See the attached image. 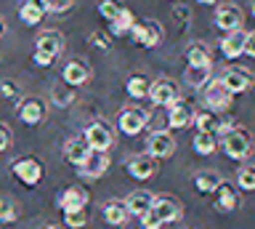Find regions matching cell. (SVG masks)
Segmentation results:
<instances>
[{
    "instance_id": "9",
    "label": "cell",
    "mask_w": 255,
    "mask_h": 229,
    "mask_svg": "<svg viewBox=\"0 0 255 229\" xmlns=\"http://www.w3.org/2000/svg\"><path fill=\"white\" fill-rule=\"evenodd\" d=\"M221 83L231 91V96H237V93H245V91L253 88L255 77H253V72H247L242 67H229L226 72L221 75Z\"/></svg>"
},
{
    "instance_id": "30",
    "label": "cell",
    "mask_w": 255,
    "mask_h": 229,
    "mask_svg": "<svg viewBox=\"0 0 255 229\" xmlns=\"http://www.w3.org/2000/svg\"><path fill=\"white\" fill-rule=\"evenodd\" d=\"M186 61L189 64H213L210 61V48L205 43H191L186 48Z\"/></svg>"
},
{
    "instance_id": "45",
    "label": "cell",
    "mask_w": 255,
    "mask_h": 229,
    "mask_svg": "<svg viewBox=\"0 0 255 229\" xmlns=\"http://www.w3.org/2000/svg\"><path fill=\"white\" fill-rule=\"evenodd\" d=\"M189 13H191V8H189V5H175V19H178V21H183V24L189 21Z\"/></svg>"
},
{
    "instance_id": "38",
    "label": "cell",
    "mask_w": 255,
    "mask_h": 229,
    "mask_svg": "<svg viewBox=\"0 0 255 229\" xmlns=\"http://www.w3.org/2000/svg\"><path fill=\"white\" fill-rule=\"evenodd\" d=\"M91 43L96 45V48H112V37L107 32H101V29H96V32L91 35Z\"/></svg>"
},
{
    "instance_id": "4",
    "label": "cell",
    "mask_w": 255,
    "mask_h": 229,
    "mask_svg": "<svg viewBox=\"0 0 255 229\" xmlns=\"http://www.w3.org/2000/svg\"><path fill=\"white\" fill-rule=\"evenodd\" d=\"M205 96H202V101H205V109H210V112H223V109H229V104H231V91L223 85L221 80H210L205 85Z\"/></svg>"
},
{
    "instance_id": "23",
    "label": "cell",
    "mask_w": 255,
    "mask_h": 229,
    "mask_svg": "<svg viewBox=\"0 0 255 229\" xmlns=\"http://www.w3.org/2000/svg\"><path fill=\"white\" fill-rule=\"evenodd\" d=\"M88 152H91V147H88L85 136H75V139H69L67 144H64V157H67L72 165H80L88 157Z\"/></svg>"
},
{
    "instance_id": "6",
    "label": "cell",
    "mask_w": 255,
    "mask_h": 229,
    "mask_svg": "<svg viewBox=\"0 0 255 229\" xmlns=\"http://www.w3.org/2000/svg\"><path fill=\"white\" fill-rule=\"evenodd\" d=\"M130 37L138 45H143V48H154V45L162 43L165 32H162V24H159V21L149 19V21H143V24H133L130 27Z\"/></svg>"
},
{
    "instance_id": "13",
    "label": "cell",
    "mask_w": 255,
    "mask_h": 229,
    "mask_svg": "<svg viewBox=\"0 0 255 229\" xmlns=\"http://www.w3.org/2000/svg\"><path fill=\"white\" fill-rule=\"evenodd\" d=\"M35 51H43V53L56 59L64 51V35L59 32V29H43V32L37 35V40H35Z\"/></svg>"
},
{
    "instance_id": "20",
    "label": "cell",
    "mask_w": 255,
    "mask_h": 229,
    "mask_svg": "<svg viewBox=\"0 0 255 229\" xmlns=\"http://www.w3.org/2000/svg\"><path fill=\"white\" fill-rule=\"evenodd\" d=\"M215 208H218L221 213H231V211H237V205H239V197L234 192V184H229V181H221L218 187H215Z\"/></svg>"
},
{
    "instance_id": "18",
    "label": "cell",
    "mask_w": 255,
    "mask_h": 229,
    "mask_svg": "<svg viewBox=\"0 0 255 229\" xmlns=\"http://www.w3.org/2000/svg\"><path fill=\"white\" fill-rule=\"evenodd\" d=\"M61 80H64V83H69L72 88H75V85H85L88 80H91V67H88L85 61L72 59V61H67V64H64Z\"/></svg>"
},
{
    "instance_id": "16",
    "label": "cell",
    "mask_w": 255,
    "mask_h": 229,
    "mask_svg": "<svg viewBox=\"0 0 255 229\" xmlns=\"http://www.w3.org/2000/svg\"><path fill=\"white\" fill-rule=\"evenodd\" d=\"M183 80L191 91H202L213 80V64H189L183 72Z\"/></svg>"
},
{
    "instance_id": "31",
    "label": "cell",
    "mask_w": 255,
    "mask_h": 229,
    "mask_svg": "<svg viewBox=\"0 0 255 229\" xmlns=\"http://www.w3.org/2000/svg\"><path fill=\"white\" fill-rule=\"evenodd\" d=\"M191 123L197 125V131H207V133H215V128H218V117H215V112H210V109L197 112Z\"/></svg>"
},
{
    "instance_id": "41",
    "label": "cell",
    "mask_w": 255,
    "mask_h": 229,
    "mask_svg": "<svg viewBox=\"0 0 255 229\" xmlns=\"http://www.w3.org/2000/svg\"><path fill=\"white\" fill-rule=\"evenodd\" d=\"M16 93H19V88H16V83H0V96L13 99Z\"/></svg>"
},
{
    "instance_id": "48",
    "label": "cell",
    "mask_w": 255,
    "mask_h": 229,
    "mask_svg": "<svg viewBox=\"0 0 255 229\" xmlns=\"http://www.w3.org/2000/svg\"><path fill=\"white\" fill-rule=\"evenodd\" d=\"M199 3H202V5H213L215 0H199Z\"/></svg>"
},
{
    "instance_id": "2",
    "label": "cell",
    "mask_w": 255,
    "mask_h": 229,
    "mask_svg": "<svg viewBox=\"0 0 255 229\" xmlns=\"http://www.w3.org/2000/svg\"><path fill=\"white\" fill-rule=\"evenodd\" d=\"M149 99L154 107H170L173 101L181 99V91H178V83L170 80V77H157L149 88Z\"/></svg>"
},
{
    "instance_id": "26",
    "label": "cell",
    "mask_w": 255,
    "mask_h": 229,
    "mask_svg": "<svg viewBox=\"0 0 255 229\" xmlns=\"http://www.w3.org/2000/svg\"><path fill=\"white\" fill-rule=\"evenodd\" d=\"M133 24H135L133 11L120 8V13L109 21V32H112V35H125V32H130V27H133Z\"/></svg>"
},
{
    "instance_id": "46",
    "label": "cell",
    "mask_w": 255,
    "mask_h": 229,
    "mask_svg": "<svg viewBox=\"0 0 255 229\" xmlns=\"http://www.w3.org/2000/svg\"><path fill=\"white\" fill-rule=\"evenodd\" d=\"M32 5H35V8H40L43 13H48V0H29Z\"/></svg>"
},
{
    "instance_id": "24",
    "label": "cell",
    "mask_w": 255,
    "mask_h": 229,
    "mask_svg": "<svg viewBox=\"0 0 255 229\" xmlns=\"http://www.w3.org/2000/svg\"><path fill=\"white\" fill-rule=\"evenodd\" d=\"M151 203H154V195L151 192H143V189H135V192L128 195V211H130V216H141V213H146L151 208Z\"/></svg>"
},
{
    "instance_id": "11",
    "label": "cell",
    "mask_w": 255,
    "mask_h": 229,
    "mask_svg": "<svg viewBox=\"0 0 255 229\" xmlns=\"http://www.w3.org/2000/svg\"><path fill=\"white\" fill-rule=\"evenodd\" d=\"M149 155L154 157H170L173 152H175V139L170 136V131H165V128H159V131H154L149 136Z\"/></svg>"
},
{
    "instance_id": "27",
    "label": "cell",
    "mask_w": 255,
    "mask_h": 229,
    "mask_svg": "<svg viewBox=\"0 0 255 229\" xmlns=\"http://www.w3.org/2000/svg\"><path fill=\"white\" fill-rule=\"evenodd\" d=\"M194 152L197 155H202V157H207V155H213L215 149H218V141H215V133H207V131H197V136H194Z\"/></svg>"
},
{
    "instance_id": "39",
    "label": "cell",
    "mask_w": 255,
    "mask_h": 229,
    "mask_svg": "<svg viewBox=\"0 0 255 229\" xmlns=\"http://www.w3.org/2000/svg\"><path fill=\"white\" fill-rule=\"evenodd\" d=\"M72 5V0H48V13H64Z\"/></svg>"
},
{
    "instance_id": "10",
    "label": "cell",
    "mask_w": 255,
    "mask_h": 229,
    "mask_svg": "<svg viewBox=\"0 0 255 229\" xmlns=\"http://www.w3.org/2000/svg\"><path fill=\"white\" fill-rule=\"evenodd\" d=\"M242 8L234 3H226V5H218L215 11V27L223 29V32H231V29H239L242 27Z\"/></svg>"
},
{
    "instance_id": "49",
    "label": "cell",
    "mask_w": 255,
    "mask_h": 229,
    "mask_svg": "<svg viewBox=\"0 0 255 229\" xmlns=\"http://www.w3.org/2000/svg\"><path fill=\"white\" fill-rule=\"evenodd\" d=\"M250 11H253V16H255V0H250Z\"/></svg>"
},
{
    "instance_id": "37",
    "label": "cell",
    "mask_w": 255,
    "mask_h": 229,
    "mask_svg": "<svg viewBox=\"0 0 255 229\" xmlns=\"http://www.w3.org/2000/svg\"><path fill=\"white\" fill-rule=\"evenodd\" d=\"M138 219H141V224H143V229H157V227H162V221L157 219V213L151 211V208H149L146 213H141Z\"/></svg>"
},
{
    "instance_id": "33",
    "label": "cell",
    "mask_w": 255,
    "mask_h": 229,
    "mask_svg": "<svg viewBox=\"0 0 255 229\" xmlns=\"http://www.w3.org/2000/svg\"><path fill=\"white\" fill-rule=\"evenodd\" d=\"M237 187H242L245 192H255V165H242V168H239Z\"/></svg>"
},
{
    "instance_id": "22",
    "label": "cell",
    "mask_w": 255,
    "mask_h": 229,
    "mask_svg": "<svg viewBox=\"0 0 255 229\" xmlns=\"http://www.w3.org/2000/svg\"><path fill=\"white\" fill-rule=\"evenodd\" d=\"M101 213H104V219H107L109 224H115V227H123V224H128V219H130V211H128L125 200H109V203H104L101 205Z\"/></svg>"
},
{
    "instance_id": "8",
    "label": "cell",
    "mask_w": 255,
    "mask_h": 229,
    "mask_svg": "<svg viewBox=\"0 0 255 229\" xmlns=\"http://www.w3.org/2000/svg\"><path fill=\"white\" fill-rule=\"evenodd\" d=\"M107 168H109V155L104 149H91L85 160L77 165V173L83 179H99L107 173Z\"/></svg>"
},
{
    "instance_id": "3",
    "label": "cell",
    "mask_w": 255,
    "mask_h": 229,
    "mask_svg": "<svg viewBox=\"0 0 255 229\" xmlns=\"http://www.w3.org/2000/svg\"><path fill=\"white\" fill-rule=\"evenodd\" d=\"M11 173L21 181V184L35 187V184H40V179H43V163H40L37 157H19V160L11 163Z\"/></svg>"
},
{
    "instance_id": "35",
    "label": "cell",
    "mask_w": 255,
    "mask_h": 229,
    "mask_svg": "<svg viewBox=\"0 0 255 229\" xmlns=\"http://www.w3.org/2000/svg\"><path fill=\"white\" fill-rule=\"evenodd\" d=\"M120 8H123V5H120L117 0H101V3H99V13L104 19H109V21L120 13Z\"/></svg>"
},
{
    "instance_id": "7",
    "label": "cell",
    "mask_w": 255,
    "mask_h": 229,
    "mask_svg": "<svg viewBox=\"0 0 255 229\" xmlns=\"http://www.w3.org/2000/svg\"><path fill=\"white\" fill-rule=\"evenodd\" d=\"M83 136H85V141H88V147H91V149H104V152H109L112 144H115V131H112L104 120L91 123L85 128Z\"/></svg>"
},
{
    "instance_id": "32",
    "label": "cell",
    "mask_w": 255,
    "mask_h": 229,
    "mask_svg": "<svg viewBox=\"0 0 255 229\" xmlns=\"http://www.w3.org/2000/svg\"><path fill=\"white\" fill-rule=\"evenodd\" d=\"M19 16H21V21H24V24L35 27V24H40V21H43V16H45V13L40 11V8H35V5H32L29 0H27V3H21V8H19Z\"/></svg>"
},
{
    "instance_id": "21",
    "label": "cell",
    "mask_w": 255,
    "mask_h": 229,
    "mask_svg": "<svg viewBox=\"0 0 255 229\" xmlns=\"http://www.w3.org/2000/svg\"><path fill=\"white\" fill-rule=\"evenodd\" d=\"M167 109V125L170 128H186V125H191V120H194V112H191V107H186L183 101H173Z\"/></svg>"
},
{
    "instance_id": "17",
    "label": "cell",
    "mask_w": 255,
    "mask_h": 229,
    "mask_svg": "<svg viewBox=\"0 0 255 229\" xmlns=\"http://www.w3.org/2000/svg\"><path fill=\"white\" fill-rule=\"evenodd\" d=\"M245 40L247 32H242V27L231 29V32H226V37H221V53L226 59H239L245 53Z\"/></svg>"
},
{
    "instance_id": "47",
    "label": "cell",
    "mask_w": 255,
    "mask_h": 229,
    "mask_svg": "<svg viewBox=\"0 0 255 229\" xmlns=\"http://www.w3.org/2000/svg\"><path fill=\"white\" fill-rule=\"evenodd\" d=\"M3 35H5V21L0 19V37H3Z\"/></svg>"
},
{
    "instance_id": "42",
    "label": "cell",
    "mask_w": 255,
    "mask_h": 229,
    "mask_svg": "<svg viewBox=\"0 0 255 229\" xmlns=\"http://www.w3.org/2000/svg\"><path fill=\"white\" fill-rule=\"evenodd\" d=\"M35 64H40V67H51L53 64V56H48V53H43V51H35Z\"/></svg>"
},
{
    "instance_id": "40",
    "label": "cell",
    "mask_w": 255,
    "mask_h": 229,
    "mask_svg": "<svg viewBox=\"0 0 255 229\" xmlns=\"http://www.w3.org/2000/svg\"><path fill=\"white\" fill-rule=\"evenodd\" d=\"M8 147H11V131L5 125H0V152H5Z\"/></svg>"
},
{
    "instance_id": "34",
    "label": "cell",
    "mask_w": 255,
    "mask_h": 229,
    "mask_svg": "<svg viewBox=\"0 0 255 229\" xmlns=\"http://www.w3.org/2000/svg\"><path fill=\"white\" fill-rule=\"evenodd\" d=\"M64 224H67V227H85L88 224V208L64 211Z\"/></svg>"
},
{
    "instance_id": "5",
    "label": "cell",
    "mask_w": 255,
    "mask_h": 229,
    "mask_svg": "<svg viewBox=\"0 0 255 229\" xmlns=\"http://www.w3.org/2000/svg\"><path fill=\"white\" fill-rule=\"evenodd\" d=\"M146 123H149V115H146V109H141V107H125L117 117V128L123 131L125 136L141 133L146 128Z\"/></svg>"
},
{
    "instance_id": "25",
    "label": "cell",
    "mask_w": 255,
    "mask_h": 229,
    "mask_svg": "<svg viewBox=\"0 0 255 229\" xmlns=\"http://www.w3.org/2000/svg\"><path fill=\"white\" fill-rule=\"evenodd\" d=\"M221 181L223 179L215 171H199L197 176H194V187H197V192H202V195H213L215 187H218Z\"/></svg>"
},
{
    "instance_id": "14",
    "label": "cell",
    "mask_w": 255,
    "mask_h": 229,
    "mask_svg": "<svg viewBox=\"0 0 255 229\" xmlns=\"http://www.w3.org/2000/svg\"><path fill=\"white\" fill-rule=\"evenodd\" d=\"M128 173H130L133 179H138V181H146L151 179L157 173V163H154V157H151L149 152L146 155H135L128 160Z\"/></svg>"
},
{
    "instance_id": "19",
    "label": "cell",
    "mask_w": 255,
    "mask_h": 229,
    "mask_svg": "<svg viewBox=\"0 0 255 229\" xmlns=\"http://www.w3.org/2000/svg\"><path fill=\"white\" fill-rule=\"evenodd\" d=\"M88 200H91L88 189H83V187H69V189H64V192L59 195V208H61V211L88 208Z\"/></svg>"
},
{
    "instance_id": "28",
    "label": "cell",
    "mask_w": 255,
    "mask_h": 229,
    "mask_svg": "<svg viewBox=\"0 0 255 229\" xmlns=\"http://www.w3.org/2000/svg\"><path fill=\"white\" fill-rule=\"evenodd\" d=\"M125 88H128V96H133V99H146L151 83H149V77H143V75H133V77H128Z\"/></svg>"
},
{
    "instance_id": "1",
    "label": "cell",
    "mask_w": 255,
    "mask_h": 229,
    "mask_svg": "<svg viewBox=\"0 0 255 229\" xmlns=\"http://www.w3.org/2000/svg\"><path fill=\"white\" fill-rule=\"evenodd\" d=\"M221 147H223V152H226V157H231V160H245L253 149V141H250V133L247 131L231 128L229 133H223Z\"/></svg>"
},
{
    "instance_id": "36",
    "label": "cell",
    "mask_w": 255,
    "mask_h": 229,
    "mask_svg": "<svg viewBox=\"0 0 255 229\" xmlns=\"http://www.w3.org/2000/svg\"><path fill=\"white\" fill-rule=\"evenodd\" d=\"M8 221H16V208L11 200L0 197V224H8Z\"/></svg>"
},
{
    "instance_id": "15",
    "label": "cell",
    "mask_w": 255,
    "mask_h": 229,
    "mask_svg": "<svg viewBox=\"0 0 255 229\" xmlns=\"http://www.w3.org/2000/svg\"><path fill=\"white\" fill-rule=\"evenodd\" d=\"M16 115H19V120L24 125H37L43 123L45 117V104L40 99H24L19 107H16Z\"/></svg>"
},
{
    "instance_id": "44",
    "label": "cell",
    "mask_w": 255,
    "mask_h": 229,
    "mask_svg": "<svg viewBox=\"0 0 255 229\" xmlns=\"http://www.w3.org/2000/svg\"><path fill=\"white\" fill-rule=\"evenodd\" d=\"M231 128H237V123L231 120V117H226V120H218V128H215V133H229Z\"/></svg>"
},
{
    "instance_id": "29",
    "label": "cell",
    "mask_w": 255,
    "mask_h": 229,
    "mask_svg": "<svg viewBox=\"0 0 255 229\" xmlns=\"http://www.w3.org/2000/svg\"><path fill=\"white\" fill-rule=\"evenodd\" d=\"M51 101L56 107H69L72 101H75V91H72V85L69 83H56L53 88H51Z\"/></svg>"
},
{
    "instance_id": "12",
    "label": "cell",
    "mask_w": 255,
    "mask_h": 229,
    "mask_svg": "<svg viewBox=\"0 0 255 229\" xmlns=\"http://www.w3.org/2000/svg\"><path fill=\"white\" fill-rule=\"evenodd\" d=\"M151 211L157 213V219L162 221V224L181 219V203L175 200V197H170V195H159V197H154V203H151Z\"/></svg>"
},
{
    "instance_id": "43",
    "label": "cell",
    "mask_w": 255,
    "mask_h": 229,
    "mask_svg": "<svg viewBox=\"0 0 255 229\" xmlns=\"http://www.w3.org/2000/svg\"><path fill=\"white\" fill-rule=\"evenodd\" d=\"M245 53L250 59H255V32H247V40H245Z\"/></svg>"
}]
</instances>
